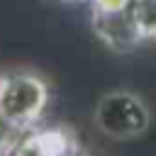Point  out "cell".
<instances>
[{"instance_id":"6da1fadb","label":"cell","mask_w":156,"mask_h":156,"mask_svg":"<svg viewBox=\"0 0 156 156\" xmlns=\"http://www.w3.org/2000/svg\"><path fill=\"white\" fill-rule=\"evenodd\" d=\"M49 85L32 71H12L0 76V117L22 132H29L44 115Z\"/></svg>"},{"instance_id":"7a4b0ae2","label":"cell","mask_w":156,"mask_h":156,"mask_svg":"<svg viewBox=\"0 0 156 156\" xmlns=\"http://www.w3.org/2000/svg\"><path fill=\"white\" fill-rule=\"evenodd\" d=\"M95 127L117 141L136 139L146 134L151 124V112L149 105L132 90H110L105 93L93 112Z\"/></svg>"},{"instance_id":"3957f363","label":"cell","mask_w":156,"mask_h":156,"mask_svg":"<svg viewBox=\"0 0 156 156\" xmlns=\"http://www.w3.org/2000/svg\"><path fill=\"white\" fill-rule=\"evenodd\" d=\"M90 24H93L95 37L107 49H112L117 54H127V51L136 49L144 41L141 34H139V27H136L132 5L124 7V10H117V12H98V10H90Z\"/></svg>"},{"instance_id":"277c9868","label":"cell","mask_w":156,"mask_h":156,"mask_svg":"<svg viewBox=\"0 0 156 156\" xmlns=\"http://www.w3.org/2000/svg\"><path fill=\"white\" fill-rule=\"evenodd\" d=\"M132 12H134L141 39L154 41L156 39V0H134Z\"/></svg>"},{"instance_id":"5b68a950","label":"cell","mask_w":156,"mask_h":156,"mask_svg":"<svg viewBox=\"0 0 156 156\" xmlns=\"http://www.w3.org/2000/svg\"><path fill=\"white\" fill-rule=\"evenodd\" d=\"M88 2H90V10H98V12H117V10L129 7L134 0H88Z\"/></svg>"},{"instance_id":"8992f818","label":"cell","mask_w":156,"mask_h":156,"mask_svg":"<svg viewBox=\"0 0 156 156\" xmlns=\"http://www.w3.org/2000/svg\"><path fill=\"white\" fill-rule=\"evenodd\" d=\"M68 156H88V154H83V151L78 149V151H73V154H68Z\"/></svg>"},{"instance_id":"52a82bcc","label":"cell","mask_w":156,"mask_h":156,"mask_svg":"<svg viewBox=\"0 0 156 156\" xmlns=\"http://www.w3.org/2000/svg\"><path fill=\"white\" fill-rule=\"evenodd\" d=\"M68 2H83V0H68Z\"/></svg>"}]
</instances>
